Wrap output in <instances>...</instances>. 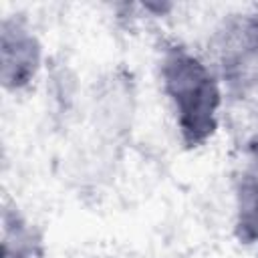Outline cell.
<instances>
[{
    "label": "cell",
    "instance_id": "1",
    "mask_svg": "<svg viewBox=\"0 0 258 258\" xmlns=\"http://www.w3.org/2000/svg\"><path fill=\"white\" fill-rule=\"evenodd\" d=\"M157 71L181 145L185 149L204 147L220 127L226 97L216 71L177 40L161 44Z\"/></svg>",
    "mask_w": 258,
    "mask_h": 258
},
{
    "label": "cell",
    "instance_id": "2",
    "mask_svg": "<svg viewBox=\"0 0 258 258\" xmlns=\"http://www.w3.org/2000/svg\"><path fill=\"white\" fill-rule=\"evenodd\" d=\"M208 62L228 97L258 99V12L228 14L212 34Z\"/></svg>",
    "mask_w": 258,
    "mask_h": 258
},
{
    "label": "cell",
    "instance_id": "3",
    "mask_svg": "<svg viewBox=\"0 0 258 258\" xmlns=\"http://www.w3.org/2000/svg\"><path fill=\"white\" fill-rule=\"evenodd\" d=\"M42 67V44L24 16H6L0 22V81L4 91H26Z\"/></svg>",
    "mask_w": 258,
    "mask_h": 258
},
{
    "label": "cell",
    "instance_id": "4",
    "mask_svg": "<svg viewBox=\"0 0 258 258\" xmlns=\"http://www.w3.org/2000/svg\"><path fill=\"white\" fill-rule=\"evenodd\" d=\"M234 234L242 244H258V173L250 169L234 183Z\"/></svg>",
    "mask_w": 258,
    "mask_h": 258
},
{
    "label": "cell",
    "instance_id": "5",
    "mask_svg": "<svg viewBox=\"0 0 258 258\" xmlns=\"http://www.w3.org/2000/svg\"><path fill=\"white\" fill-rule=\"evenodd\" d=\"M2 232L0 258H44L38 234L16 208H4Z\"/></svg>",
    "mask_w": 258,
    "mask_h": 258
}]
</instances>
